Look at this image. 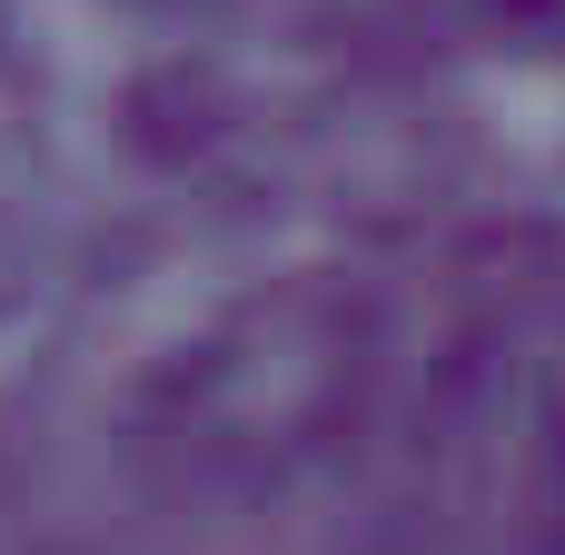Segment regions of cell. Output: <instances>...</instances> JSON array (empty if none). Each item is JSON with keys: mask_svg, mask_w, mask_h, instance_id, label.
Listing matches in <instances>:
<instances>
[]
</instances>
